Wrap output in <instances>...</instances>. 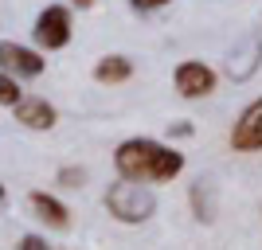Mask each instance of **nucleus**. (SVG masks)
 Listing matches in <instances>:
<instances>
[{
  "label": "nucleus",
  "instance_id": "1",
  "mask_svg": "<svg viewBox=\"0 0 262 250\" xmlns=\"http://www.w3.org/2000/svg\"><path fill=\"white\" fill-rule=\"evenodd\" d=\"M114 164H118L121 176L129 180H145V184H161V180H172L180 168H184V156L176 149H164L157 141H125L118 152H114Z\"/></svg>",
  "mask_w": 262,
  "mask_h": 250
},
{
  "label": "nucleus",
  "instance_id": "2",
  "mask_svg": "<svg viewBox=\"0 0 262 250\" xmlns=\"http://www.w3.org/2000/svg\"><path fill=\"white\" fill-rule=\"evenodd\" d=\"M106 207H110V215L121 219V223H145V219L153 215V207H157V196L145 188V180L121 176L118 184H110Z\"/></svg>",
  "mask_w": 262,
  "mask_h": 250
},
{
  "label": "nucleus",
  "instance_id": "3",
  "mask_svg": "<svg viewBox=\"0 0 262 250\" xmlns=\"http://www.w3.org/2000/svg\"><path fill=\"white\" fill-rule=\"evenodd\" d=\"M35 43L43 47V51H59V47L71 43V12L63 4H51L35 16Z\"/></svg>",
  "mask_w": 262,
  "mask_h": 250
},
{
  "label": "nucleus",
  "instance_id": "4",
  "mask_svg": "<svg viewBox=\"0 0 262 250\" xmlns=\"http://www.w3.org/2000/svg\"><path fill=\"white\" fill-rule=\"evenodd\" d=\"M0 66L8 71V75H20V78H39L43 75V55L32 51V47H20V43H0Z\"/></svg>",
  "mask_w": 262,
  "mask_h": 250
},
{
  "label": "nucleus",
  "instance_id": "5",
  "mask_svg": "<svg viewBox=\"0 0 262 250\" xmlns=\"http://www.w3.org/2000/svg\"><path fill=\"white\" fill-rule=\"evenodd\" d=\"M176 90H180L184 98H204V94H211V90H215V71L188 59V63L176 66Z\"/></svg>",
  "mask_w": 262,
  "mask_h": 250
},
{
  "label": "nucleus",
  "instance_id": "6",
  "mask_svg": "<svg viewBox=\"0 0 262 250\" xmlns=\"http://www.w3.org/2000/svg\"><path fill=\"white\" fill-rule=\"evenodd\" d=\"M231 145L239 152L262 149V98L243 109V118L235 121V129H231Z\"/></svg>",
  "mask_w": 262,
  "mask_h": 250
},
{
  "label": "nucleus",
  "instance_id": "7",
  "mask_svg": "<svg viewBox=\"0 0 262 250\" xmlns=\"http://www.w3.org/2000/svg\"><path fill=\"white\" fill-rule=\"evenodd\" d=\"M12 109H16V121H24L28 129H51L55 125V106L47 98H20Z\"/></svg>",
  "mask_w": 262,
  "mask_h": 250
},
{
  "label": "nucleus",
  "instance_id": "8",
  "mask_svg": "<svg viewBox=\"0 0 262 250\" xmlns=\"http://www.w3.org/2000/svg\"><path fill=\"white\" fill-rule=\"evenodd\" d=\"M32 207H35V215L43 219V223H51V227H59V231L71 227V211L55 196H47V192H32Z\"/></svg>",
  "mask_w": 262,
  "mask_h": 250
},
{
  "label": "nucleus",
  "instance_id": "9",
  "mask_svg": "<svg viewBox=\"0 0 262 250\" xmlns=\"http://www.w3.org/2000/svg\"><path fill=\"white\" fill-rule=\"evenodd\" d=\"M258 59H262V43H258V35H251V39H247V51L231 55V63H227L231 78H251L254 71H258Z\"/></svg>",
  "mask_w": 262,
  "mask_h": 250
},
{
  "label": "nucleus",
  "instance_id": "10",
  "mask_svg": "<svg viewBox=\"0 0 262 250\" xmlns=\"http://www.w3.org/2000/svg\"><path fill=\"white\" fill-rule=\"evenodd\" d=\"M129 75H133V63L125 55H110V59H102V63L94 66V78H98V82H125Z\"/></svg>",
  "mask_w": 262,
  "mask_h": 250
},
{
  "label": "nucleus",
  "instance_id": "11",
  "mask_svg": "<svg viewBox=\"0 0 262 250\" xmlns=\"http://www.w3.org/2000/svg\"><path fill=\"white\" fill-rule=\"evenodd\" d=\"M24 98V90L16 86V78L12 75H0V106H16Z\"/></svg>",
  "mask_w": 262,
  "mask_h": 250
},
{
  "label": "nucleus",
  "instance_id": "12",
  "mask_svg": "<svg viewBox=\"0 0 262 250\" xmlns=\"http://www.w3.org/2000/svg\"><path fill=\"white\" fill-rule=\"evenodd\" d=\"M20 250H47V242H43V239H35V235H28V239L20 242Z\"/></svg>",
  "mask_w": 262,
  "mask_h": 250
},
{
  "label": "nucleus",
  "instance_id": "13",
  "mask_svg": "<svg viewBox=\"0 0 262 250\" xmlns=\"http://www.w3.org/2000/svg\"><path fill=\"white\" fill-rule=\"evenodd\" d=\"M133 8H141V12H149V8H161V4H168V0H129Z\"/></svg>",
  "mask_w": 262,
  "mask_h": 250
},
{
  "label": "nucleus",
  "instance_id": "14",
  "mask_svg": "<svg viewBox=\"0 0 262 250\" xmlns=\"http://www.w3.org/2000/svg\"><path fill=\"white\" fill-rule=\"evenodd\" d=\"M63 180H67V188H78V184H82V172H75V168H67V172H63Z\"/></svg>",
  "mask_w": 262,
  "mask_h": 250
},
{
  "label": "nucleus",
  "instance_id": "15",
  "mask_svg": "<svg viewBox=\"0 0 262 250\" xmlns=\"http://www.w3.org/2000/svg\"><path fill=\"white\" fill-rule=\"evenodd\" d=\"M71 4H78V8H90V4H94V0H71Z\"/></svg>",
  "mask_w": 262,
  "mask_h": 250
},
{
  "label": "nucleus",
  "instance_id": "16",
  "mask_svg": "<svg viewBox=\"0 0 262 250\" xmlns=\"http://www.w3.org/2000/svg\"><path fill=\"white\" fill-rule=\"evenodd\" d=\"M0 199H4V184H0Z\"/></svg>",
  "mask_w": 262,
  "mask_h": 250
}]
</instances>
